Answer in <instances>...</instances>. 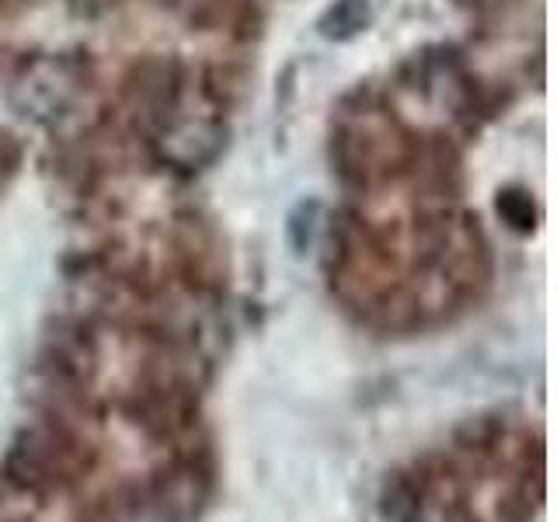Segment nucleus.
Masks as SVG:
<instances>
[]
</instances>
